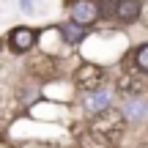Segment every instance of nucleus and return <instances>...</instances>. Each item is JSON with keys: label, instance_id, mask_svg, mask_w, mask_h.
I'll return each instance as SVG.
<instances>
[{"label": "nucleus", "instance_id": "nucleus-8", "mask_svg": "<svg viewBox=\"0 0 148 148\" xmlns=\"http://www.w3.org/2000/svg\"><path fill=\"white\" fill-rule=\"evenodd\" d=\"M58 33H60V38H63L66 44H82L85 41V36H88V27H82V25H74V22H60L58 25Z\"/></svg>", "mask_w": 148, "mask_h": 148}, {"label": "nucleus", "instance_id": "nucleus-9", "mask_svg": "<svg viewBox=\"0 0 148 148\" xmlns=\"http://www.w3.org/2000/svg\"><path fill=\"white\" fill-rule=\"evenodd\" d=\"M132 66H134L140 74L148 71V44H140V47L132 52Z\"/></svg>", "mask_w": 148, "mask_h": 148}, {"label": "nucleus", "instance_id": "nucleus-3", "mask_svg": "<svg viewBox=\"0 0 148 148\" xmlns=\"http://www.w3.org/2000/svg\"><path fill=\"white\" fill-rule=\"evenodd\" d=\"M99 19V5H96V0H69V22L74 25H93V22Z\"/></svg>", "mask_w": 148, "mask_h": 148}, {"label": "nucleus", "instance_id": "nucleus-6", "mask_svg": "<svg viewBox=\"0 0 148 148\" xmlns=\"http://www.w3.org/2000/svg\"><path fill=\"white\" fill-rule=\"evenodd\" d=\"M121 115L126 118V123H143L145 115H148V101L143 96H126Z\"/></svg>", "mask_w": 148, "mask_h": 148}, {"label": "nucleus", "instance_id": "nucleus-7", "mask_svg": "<svg viewBox=\"0 0 148 148\" xmlns=\"http://www.w3.org/2000/svg\"><path fill=\"white\" fill-rule=\"evenodd\" d=\"M140 14H143V0H115V11H112V16H115L118 22L132 25V22L140 19Z\"/></svg>", "mask_w": 148, "mask_h": 148}, {"label": "nucleus", "instance_id": "nucleus-11", "mask_svg": "<svg viewBox=\"0 0 148 148\" xmlns=\"http://www.w3.org/2000/svg\"><path fill=\"white\" fill-rule=\"evenodd\" d=\"M33 3H36V0H19V8H22V11H30Z\"/></svg>", "mask_w": 148, "mask_h": 148}, {"label": "nucleus", "instance_id": "nucleus-2", "mask_svg": "<svg viewBox=\"0 0 148 148\" xmlns=\"http://www.w3.org/2000/svg\"><path fill=\"white\" fill-rule=\"evenodd\" d=\"M110 104H112V90L107 88V85H99V88H93V90H82V99H79V107H82L85 112H90V115L104 112Z\"/></svg>", "mask_w": 148, "mask_h": 148}, {"label": "nucleus", "instance_id": "nucleus-10", "mask_svg": "<svg viewBox=\"0 0 148 148\" xmlns=\"http://www.w3.org/2000/svg\"><path fill=\"white\" fill-rule=\"evenodd\" d=\"M96 5H99V16H112L115 11V0H96Z\"/></svg>", "mask_w": 148, "mask_h": 148}, {"label": "nucleus", "instance_id": "nucleus-1", "mask_svg": "<svg viewBox=\"0 0 148 148\" xmlns=\"http://www.w3.org/2000/svg\"><path fill=\"white\" fill-rule=\"evenodd\" d=\"M90 132H93L96 140H101L104 145L115 143L123 132V115L112 107H107L104 112H96V118L90 121Z\"/></svg>", "mask_w": 148, "mask_h": 148}, {"label": "nucleus", "instance_id": "nucleus-5", "mask_svg": "<svg viewBox=\"0 0 148 148\" xmlns=\"http://www.w3.org/2000/svg\"><path fill=\"white\" fill-rule=\"evenodd\" d=\"M74 85L82 90H93L99 85H104V69L96 63H82L77 71H74Z\"/></svg>", "mask_w": 148, "mask_h": 148}, {"label": "nucleus", "instance_id": "nucleus-4", "mask_svg": "<svg viewBox=\"0 0 148 148\" xmlns=\"http://www.w3.org/2000/svg\"><path fill=\"white\" fill-rule=\"evenodd\" d=\"M36 41H38V33L33 30V27H27V25H16L14 30H8V49L14 55L30 52V49L36 47Z\"/></svg>", "mask_w": 148, "mask_h": 148}]
</instances>
